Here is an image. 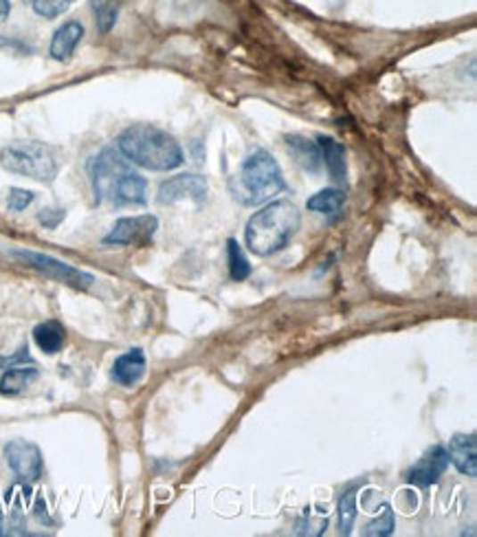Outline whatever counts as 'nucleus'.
Returning <instances> with one entry per match:
<instances>
[{
	"label": "nucleus",
	"mask_w": 477,
	"mask_h": 537,
	"mask_svg": "<svg viewBox=\"0 0 477 537\" xmlns=\"http://www.w3.org/2000/svg\"><path fill=\"white\" fill-rule=\"evenodd\" d=\"M157 229V216H126V219L117 220L111 232L103 235V244H111V247H144L154 238Z\"/></svg>",
	"instance_id": "nucleus-7"
},
{
	"label": "nucleus",
	"mask_w": 477,
	"mask_h": 537,
	"mask_svg": "<svg viewBox=\"0 0 477 537\" xmlns=\"http://www.w3.org/2000/svg\"><path fill=\"white\" fill-rule=\"evenodd\" d=\"M357 520V487H348L339 500V529L341 535L352 533V525Z\"/></svg>",
	"instance_id": "nucleus-21"
},
{
	"label": "nucleus",
	"mask_w": 477,
	"mask_h": 537,
	"mask_svg": "<svg viewBox=\"0 0 477 537\" xmlns=\"http://www.w3.org/2000/svg\"><path fill=\"white\" fill-rule=\"evenodd\" d=\"M33 199H36L33 192L21 190V187H12V192H9V199H7V207L12 211H22L31 205Z\"/></svg>",
	"instance_id": "nucleus-24"
},
{
	"label": "nucleus",
	"mask_w": 477,
	"mask_h": 537,
	"mask_svg": "<svg viewBox=\"0 0 477 537\" xmlns=\"http://www.w3.org/2000/svg\"><path fill=\"white\" fill-rule=\"evenodd\" d=\"M33 342L40 348L45 355H55L64 348L66 343V331L60 322L49 319V322H42L33 328Z\"/></svg>",
	"instance_id": "nucleus-16"
},
{
	"label": "nucleus",
	"mask_w": 477,
	"mask_h": 537,
	"mask_svg": "<svg viewBox=\"0 0 477 537\" xmlns=\"http://www.w3.org/2000/svg\"><path fill=\"white\" fill-rule=\"evenodd\" d=\"M3 46H22V45L18 40H12V37L0 36V49H3Z\"/></svg>",
	"instance_id": "nucleus-28"
},
{
	"label": "nucleus",
	"mask_w": 477,
	"mask_h": 537,
	"mask_svg": "<svg viewBox=\"0 0 477 537\" xmlns=\"http://www.w3.org/2000/svg\"><path fill=\"white\" fill-rule=\"evenodd\" d=\"M301 227V211L291 201H273L249 219L244 243L255 256L268 258L288 247Z\"/></svg>",
	"instance_id": "nucleus-3"
},
{
	"label": "nucleus",
	"mask_w": 477,
	"mask_h": 537,
	"mask_svg": "<svg viewBox=\"0 0 477 537\" xmlns=\"http://www.w3.org/2000/svg\"><path fill=\"white\" fill-rule=\"evenodd\" d=\"M13 258L25 262L27 267L33 268V271L42 273L45 277L55 282H62V285L73 286V289H91L95 277L91 273L82 271V268L66 265V262L58 260L53 256H46V253H37V252H25V249H16L12 252Z\"/></svg>",
	"instance_id": "nucleus-6"
},
{
	"label": "nucleus",
	"mask_w": 477,
	"mask_h": 537,
	"mask_svg": "<svg viewBox=\"0 0 477 537\" xmlns=\"http://www.w3.org/2000/svg\"><path fill=\"white\" fill-rule=\"evenodd\" d=\"M286 145L301 168L310 169V172H317L321 166V150L317 141H310L300 135H291L286 136Z\"/></svg>",
	"instance_id": "nucleus-17"
},
{
	"label": "nucleus",
	"mask_w": 477,
	"mask_h": 537,
	"mask_svg": "<svg viewBox=\"0 0 477 537\" xmlns=\"http://www.w3.org/2000/svg\"><path fill=\"white\" fill-rule=\"evenodd\" d=\"M343 202H346L343 190H339V187H328V190H321L317 194L310 196V199L306 201V207H308L310 211H315V214L328 216L330 220H337L339 214H341Z\"/></svg>",
	"instance_id": "nucleus-18"
},
{
	"label": "nucleus",
	"mask_w": 477,
	"mask_h": 537,
	"mask_svg": "<svg viewBox=\"0 0 477 537\" xmlns=\"http://www.w3.org/2000/svg\"><path fill=\"white\" fill-rule=\"evenodd\" d=\"M4 460H7L9 469L18 475V480L27 484L36 483L42 475V467H45L40 447L36 442L22 441V438L4 445Z\"/></svg>",
	"instance_id": "nucleus-8"
},
{
	"label": "nucleus",
	"mask_w": 477,
	"mask_h": 537,
	"mask_svg": "<svg viewBox=\"0 0 477 537\" xmlns=\"http://www.w3.org/2000/svg\"><path fill=\"white\" fill-rule=\"evenodd\" d=\"M207 196V181L198 174H178L160 183L157 201L160 205H172L178 201L202 202Z\"/></svg>",
	"instance_id": "nucleus-9"
},
{
	"label": "nucleus",
	"mask_w": 477,
	"mask_h": 537,
	"mask_svg": "<svg viewBox=\"0 0 477 537\" xmlns=\"http://www.w3.org/2000/svg\"><path fill=\"white\" fill-rule=\"evenodd\" d=\"M145 375V355L141 348H132L126 355L117 357L115 364H112L111 376L115 384L124 385V388H132V385L139 384Z\"/></svg>",
	"instance_id": "nucleus-13"
},
{
	"label": "nucleus",
	"mask_w": 477,
	"mask_h": 537,
	"mask_svg": "<svg viewBox=\"0 0 477 537\" xmlns=\"http://www.w3.org/2000/svg\"><path fill=\"white\" fill-rule=\"evenodd\" d=\"M62 166L58 148L42 141H13L0 150V168L40 183H51Z\"/></svg>",
	"instance_id": "nucleus-5"
},
{
	"label": "nucleus",
	"mask_w": 477,
	"mask_h": 537,
	"mask_svg": "<svg viewBox=\"0 0 477 537\" xmlns=\"http://www.w3.org/2000/svg\"><path fill=\"white\" fill-rule=\"evenodd\" d=\"M25 3H31V0H25Z\"/></svg>",
	"instance_id": "nucleus-29"
},
{
	"label": "nucleus",
	"mask_w": 477,
	"mask_h": 537,
	"mask_svg": "<svg viewBox=\"0 0 477 537\" xmlns=\"http://www.w3.org/2000/svg\"><path fill=\"white\" fill-rule=\"evenodd\" d=\"M37 376H40V370L33 364L9 366V368H4V375L0 376V394H4V397H16V394L25 392Z\"/></svg>",
	"instance_id": "nucleus-15"
},
{
	"label": "nucleus",
	"mask_w": 477,
	"mask_h": 537,
	"mask_svg": "<svg viewBox=\"0 0 477 537\" xmlns=\"http://www.w3.org/2000/svg\"><path fill=\"white\" fill-rule=\"evenodd\" d=\"M64 216H66L64 210H51L49 207V210H42L40 214H37V220H40V225L45 229H55L60 223H62Z\"/></svg>",
	"instance_id": "nucleus-25"
},
{
	"label": "nucleus",
	"mask_w": 477,
	"mask_h": 537,
	"mask_svg": "<svg viewBox=\"0 0 477 537\" xmlns=\"http://www.w3.org/2000/svg\"><path fill=\"white\" fill-rule=\"evenodd\" d=\"M321 150V163H325L330 178L339 186H343L348 178V166H346V148L339 141L330 139V136H319L317 139Z\"/></svg>",
	"instance_id": "nucleus-14"
},
{
	"label": "nucleus",
	"mask_w": 477,
	"mask_h": 537,
	"mask_svg": "<svg viewBox=\"0 0 477 537\" xmlns=\"http://www.w3.org/2000/svg\"><path fill=\"white\" fill-rule=\"evenodd\" d=\"M84 37V25L79 21H66L62 27L55 29L49 45V55L58 62H69L73 58L75 49Z\"/></svg>",
	"instance_id": "nucleus-12"
},
{
	"label": "nucleus",
	"mask_w": 477,
	"mask_h": 537,
	"mask_svg": "<svg viewBox=\"0 0 477 537\" xmlns=\"http://www.w3.org/2000/svg\"><path fill=\"white\" fill-rule=\"evenodd\" d=\"M448 467V456L442 445H433L412 469L407 471V480L415 487H432L442 478Z\"/></svg>",
	"instance_id": "nucleus-10"
},
{
	"label": "nucleus",
	"mask_w": 477,
	"mask_h": 537,
	"mask_svg": "<svg viewBox=\"0 0 477 537\" xmlns=\"http://www.w3.org/2000/svg\"><path fill=\"white\" fill-rule=\"evenodd\" d=\"M95 199L112 205H144L148 201V181L130 168L117 148H103L88 161Z\"/></svg>",
	"instance_id": "nucleus-1"
},
{
	"label": "nucleus",
	"mask_w": 477,
	"mask_h": 537,
	"mask_svg": "<svg viewBox=\"0 0 477 537\" xmlns=\"http://www.w3.org/2000/svg\"><path fill=\"white\" fill-rule=\"evenodd\" d=\"M447 456L460 474L475 478L477 475V441L475 434H456L448 441Z\"/></svg>",
	"instance_id": "nucleus-11"
},
{
	"label": "nucleus",
	"mask_w": 477,
	"mask_h": 537,
	"mask_svg": "<svg viewBox=\"0 0 477 537\" xmlns=\"http://www.w3.org/2000/svg\"><path fill=\"white\" fill-rule=\"evenodd\" d=\"M70 4H73V0H31L33 12L40 18H46V21L62 16V13L69 12Z\"/></svg>",
	"instance_id": "nucleus-23"
},
{
	"label": "nucleus",
	"mask_w": 477,
	"mask_h": 537,
	"mask_svg": "<svg viewBox=\"0 0 477 537\" xmlns=\"http://www.w3.org/2000/svg\"><path fill=\"white\" fill-rule=\"evenodd\" d=\"M18 364H31V357L27 355V348H22V351L13 357H0V366H4V368H9V366H18Z\"/></svg>",
	"instance_id": "nucleus-26"
},
{
	"label": "nucleus",
	"mask_w": 477,
	"mask_h": 537,
	"mask_svg": "<svg viewBox=\"0 0 477 537\" xmlns=\"http://www.w3.org/2000/svg\"><path fill=\"white\" fill-rule=\"evenodd\" d=\"M394 529H396L394 511H391L390 504H382L381 517H376L374 522H370V525L363 529V535H367V537H387V535L394 533Z\"/></svg>",
	"instance_id": "nucleus-22"
},
{
	"label": "nucleus",
	"mask_w": 477,
	"mask_h": 537,
	"mask_svg": "<svg viewBox=\"0 0 477 537\" xmlns=\"http://www.w3.org/2000/svg\"><path fill=\"white\" fill-rule=\"evenodd\" d=\"M226 258H229V276L234 282H243L251 276V265H249L247 256H244L243 247L238 240H226Z\"/></svg>",
	"instance_id": "nucleus-19"
},
{
	"label": "nucleus",
	"mask_w": 477,
	"mask_h": 537,
	"mask_svg": "<svg viewBox=\"0 0 477 537\" xmlns=\"http://www.w3.org/2000/svg\"><path fill=\"white\" fill-rule=\"evenodd\" d=\"M9 12H12V0H0V21H4Z\"/></svg>",
	"instance_id": "nucleus-27"
},
{
	"label": "nucleus",
	"mask_w": 477,
	"mask_h": 537,
	"mask_svg": "<svg viewBox=\"0 0 477 537\" xmlns=\"http://www.w3.org/2000/svg\"><path fill=\"white\" fill-rule=\"evenodd\" d=\"M93 16H95V25L102 34L115 27L117 16H119V0H91Z\"/></svg>",
	"instance_id": "nucleus-20"
},
{
	"label": "nucleus",
	"mask_w": 477,
	"mask_h": 537,
	"mask_svg": "<svg viewBox=\"0 0 477 537\" xmlns=\"http://www.w3.org/2000/svg\"><path fill=\"white\" fill-rule=\"evenodd\" d=\"M286 190L280 163L268 150H255L244 159L234 183V196L243 205H262Z\"/></svg>",
	"instance_id": "nucleus-4"
},
{
	"label": "nucleus",
	"mask_w": 477,
	"mask_h": 537,
	"mask_svg": "<svg viewBox=\"0 0 477 537\" xmlns=\"http://www.w3.org/2000/svg\"><path fill=\"white\" fill-rule=\"evenodd\" d=\"M117 150L130 163L152 172H169L185 161L178 141L152 124H135L126 128L117 136Z\"/></svg>",
	"instance_id": "nucleus-2"
}]
</instances>
